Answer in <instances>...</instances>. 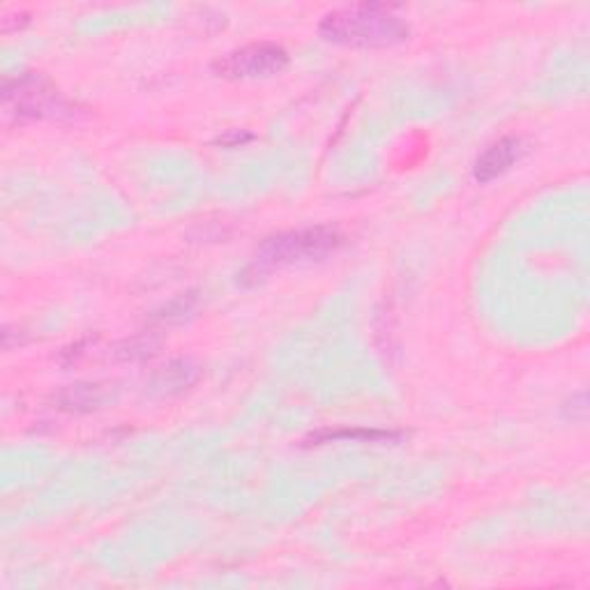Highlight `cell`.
Returning <instances> with one entry per match:
<instances>
[{
	"label": "cell",
	"instance_id": "obj_1",
	"mask_svg": "<svg viewBox=\"0 0 590 590\" xmlns=\"http://www.w3.org/2000/svg\"><path fill=\"white\" fill-rule=\"evenodd\" d=\"M319 33L325 42L354 49H390L408 39L410 28L395 8L365 3L325 14Z\"/></svg>",
	"mask_w": 590,
	"mask_h": 590
},
{
	"label": "cell",
	"instance_id": "obj_2",
	"mask_svg": "<svg viewBox=\"0 0 590 590\" xmlns=\"http://www.w3.org/2000/svg\"><path fill=\"white\" fill-rule=\"evenodd\" d=\"M344 245V235L333 227H310L277 233L264 240V245L256 250L254 264L247 268L243 277L254 275L258 279L270 275L277 268L287 266H304L316 264L331 254H335Z\"/></svg>",
	"mask_w": 590,
	"mask_h": 590
},
{
	"label": "cell",
	"instance_id": "obj_3",
	"mask_svg": "<svg viewBox=\"0 0 590 590\" xmlns=\"http://www.w3.org/2000/svg\"><path fill=\"white\" fill-rule=\"evenodd\" d=\"M5 112L19 120H77L79 106L42 74H21L3 85Z\"/></svg>",
	"mask_w": 590,
	"mask_h": 590
},
{
	"label": "cell",
	"instance_id": "obj_4",
	"mask_svg": "<svg viewBox=\"0 0 590 590\" xmlns=\"http://www.w3.org/2000/svg\"><path fill=\"white\" fill-rule=\"evenodd\" d=\"M289 60V51L284 47L270 45V42H258V45L240 47L220 60H215L212 70L217 77L231 81L268 79L287 70Z\"/></svg>",
	"mask_w": 590,
	"mask_h": 590
},
{
	"label": "cell",
	"instance_id": "obj_5",
	"mask_svg": "<svg viewBox=\"0 0 590 590\" xmlns=\"http://www.w3.org/2000/svg\"><path fill=\"white\" fill-rule=\"evenodd\" d=\"M523 141L517 139V137H506V139H498L496 143H491L483 155L477 158L475 162V169H473V176L477 183H491L496 181L498 176H502V173H508L523 155Z\"/></svg>",
	"mask_w": 590,
	"mask_h": 590
},
{
	"label": "cell",
	"instance_id": "obj_6",
	"mask_svg": "<svg viewBox=\"0 0 590 590\" xmlns=\"http://www.w3.org/2000/svg\"><path fill=\"white\" fill-rule=\"evenodd\" d=\"M196 377H199V369L189 360H176L158 371L155 379H152V390L160 392V395H178L196 381Z\"/></svg>",
	"mask_w": 590,
	"mask_h": 590
},
{
	"label": "cell",
	"instance_id": "obj_7",
	"mask_svg": "<svg viewBox=\"0 0 590 590\" xmlns=\"http://www.w3.org/2000/svg\"><path fill=\"white\" fill-rule=\"evenodd\" d=\"M112 395H108V390H104L102 385H91V383H79L68 387L60 395V406L65 410H74V413H91L102 408Z\"/></svg>",
	"mask_w": 590,
	"mask_h": 590
},
{
	"label": "cell",
	"instance_id": "obj_8",
	"mask_svg": "<svg viewBox=\"0 0 590 590\" xmlns=\"http://www.w3.org/2000/svg\"><path fill=\"white\" fill-rule=\"evenodd\" d=\"M402 433L395 431H379V429H342V431H323V433H314L310 443H331V441H339V439H354V441H362V443H383V441H397Z\"/></svg>",
	"mask_w": 590,
	"mask_h": 590
},
{
	"label": "cell",
	"instance_id": "obj_9",
	"mask_svg": "<svg viewBox=\"0 0 590 590\" xmlns=\"http://www.w3.org/2000/svg\"><path fill=\"white\" fill-rule=\"evenodd\" d=\"M0 21H3V33H12V31H19V28H24L28 24V14L16 12L14 16H5Z\"/></svg>",
	"mask_w": 590,
	"mask_h": 590
}]
</instances>
